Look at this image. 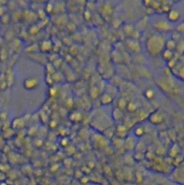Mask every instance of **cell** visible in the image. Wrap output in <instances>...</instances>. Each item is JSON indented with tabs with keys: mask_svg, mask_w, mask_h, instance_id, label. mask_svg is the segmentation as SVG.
Wrapping results in <instances>:
<instances>
[{
	"mask_svg": "<svg viewBox=\"0 0 184 185\" xmlns=\"http://www.w3.org/2000/svg\"><path fill=\"white\" fill-rule=\"evenodd\" d=\"M168 18L172 22H176L180 18V13L176 10H170L168 13Z\"/></svg>",
	"mask_w": 184,
	"mask_h": 185,
	"instance_id": "cell-3",
	"label": "cell"
},
{
	"mask_svg": "<svg viewBox=\"0 0 184 185\" xmlns=\"http://www.w3.org/2000/svg\"><path fill=\"white\" fill-rule=\"evenodd\" d=\"M0 185H8L6 182H5V181H1V182H0Z\"/></svg>",
	"mask_w": 184,
	"mask_h": 185,
	"instance_id": "cell-8",
	"label": "cell"
},
{
	"mask_svg": "<svg viewBox=\"0 0 184 185\" xmlns=\"http://www.w3.org/2000/svg\"><path fill=\"white\" fill-rule=\"evenodd\" d=\"M134 132L136 136H142L144 133V129H143V128H136Z\"/></svg>",
	"mask_w": 184,
	"mask_h": 185,
	"instance_id": "cell-6",
	"label": "cell"
},
{
	"mask_svg": "<svg viewBox=\"0 0 184 185\" xmlns=\"http://www.w3.org/2000/svg\"><path fill=\"white\" fill-rule=\"evenodd\" d=\"M39 85H40V81L36 77H31L25 79L24 84H22L25 89L28 90V91H32V90L36 89L39 86Z\"/></svg>",
	"mask_w": 184,
	"mask_h": 185,
	"instance_id": "cell-2",
	"label": "cell"
},
{
	"mask_svg": "<svg viewBox=\"0 0 184 185\" xmlns=\"http://www.w3.org/2000/svg\"><path fill=\"white\" fill-rule=\"evenodd\" d=\"M154 91L151 90V89L146 90V92H145V96H146V98H148V99H152V98L154 97Z\"/></svg>",
	"mask_w": 184,
	"mask_h": 185,
	"instance_id": "cell-5",
	"label": "cell"
},
{
	"mask_svg": "<svg viewBox=\"0 0 184 185\" xmlns=\"http://www.w3.org/2000/svg\"><path fill=\"white\" fill-rule=\"evenodd\" d=\"M177 76H178L180 78H181V79L184 80V65H182L181 66L179 67V71H178V73H177Z\"/></svg>",
	"mask_w": 184,
	"mask_h": 185,
	"instance_id": "cell-4",
	"label": "cell"
},
{
	"mask_svg": "<svg viewBox=\"0 0 184 185\" xmlns=\"http://www.w3.org/2000/svg\"><path fill=\"white\" fill-rule=\"evenodd\" d=\"M165 39L161 34L152 35L146 41V50L151 56H157L165 47Z\"/></svg>",
	"mask_w": 184,
	"mask_h": 185,
	"instance_id": "cell-1",
	"label": "cell"
},
{
	"mask_svg": "<svg viewBox=\"0 0 184 185\" xmlns=\"http://www.w3.org/2000/svg\"><path fill=\"white\" fill-rule=\"evenodd\" d=\"M5 180H6V174H5L3 172L0 171V182H1V181H4Z\"/></svg>",
	"mask_w": 184,
	"mask_h": 185,
	"instance_id": "cell-7",
	"label": "cell"
}]
</instances>
